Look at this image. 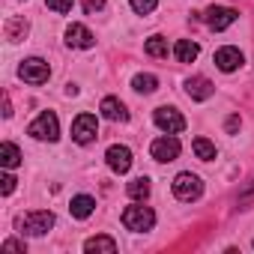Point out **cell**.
<instances>
[{"instance_id": "1", "label": "cell", "mask_w": 254, "mask_h": 254, "mask_svg": "<svg viewBox=\"0 0 254 254\" xmlns=\"http://www.w3.org/2000/svg\"><path fill=\"white\" fill-rule=\"evenodd\" d=\"M123 224L126 230H132V233H144L156 224V212L144 203H132V206H126L123 209Z\"/></svg>"}, {"instance_id": "2", "label": "cell", "mask_w": 254, "mask_h": 254, "mask_svg": "<svg viewBox=\"0 0 254 254\" xmlns=\"http://www.w3.org/2000/svg\"><path fill=\"white\" fill-rule=\"evenodd\" d=\"M27 135L36 138V141H57L60 138V123H57V114L54 111H42L30 126H27Z\"/></svg>"}, {"instance_id": "3", "label": "cell", "mask_w": 254, "mask_h": 254, "mask_svg": "<svg viewBox=\"0 0 254 254\" xmlns=\"http://www.w3.org/2000/svg\"><path fill=\"white\" fill-rule=\"evenodd\" d=\"M51 227H54V212H48V209H36V212H27L18 218V230L27 236H45Z\"/></svg>"}, {"instance_id": "4", "label": "cell", "mask_w": 254, "mask_h": 254, "mask_svg": "<svg viewBox=\"0 0 254 254\" xmlns=\"http://www.w3.org/2000/svg\"><path fill=\"white\" fill-rule=\"evenodd\" d=\"M174 194L180 197V200H186V203H191V200H197L200 194H203V183H200V177L197 174H177V180H174Z\"/></svg>"}, {"instance_id": "5", "label": "cell", "mask_w": 254, "mask_h": 254, "mask_svg": "<svg viewBox=\"0 0 254 254\" xmlns=\"http://www.w3.org/2000/svg\"><path fill=\"white\" fill-rule=\"evenodd\" d=\"M153 123L159 126L165 135H180V132L186 129V117H183L177 108H168V105H165V108H156Z\"/></svg>"}, {"instance_id": "6", "label": "cell", "mask_w": 254, "mask_h": 254, "mask_svg": "<svg viewBox=\"0 0 254 254\" xmlns=\"http://www.w3.org/2000/svg\"><path fill=\"white\" fill-rule=\"evenodd\" d=\"M96 135H99V123L93 114H78L72 120V141L75 144H90V141H96Z\"/></svg>"}, {"instance_id": "7", "label": "cell", "mask_w": 254, "mask_h": 254, "mask_svg": "<svg viewBox=\"0 0 254 254\" xmlns=\"http://www.w3.org/2000/svg\"><path fill=\"white\" fill-rule=\"evenodd\" d=\"M18 78L27 81V84H45L51 78V69H48V63L42 57H30V60H24L18 66Z\"/></svg>"}, {"instance_id": "8", "label": "cell", "mask_w": 254, "mask_h": 254, "mask_svg": "<svg viewBox=\"0 0 254 254\" xmlns=\"http://www.w3.org/2000/svg\"><path fill=\"white\" fill-rule=\"evenodd\" d=\"M180 141H177V135H162V138H156L153 144H150V156L156 159V162H174V159H180Z\"/></svg>"}, {"instance_id": "9", "label": "cell", "mask_w": 254, "mask_h": 254, "mask_svg": "<svg viewBox=\"0 0 254 254\" xmlns=\"http://www.w3.org/2000/svg\"><path fill=\"white\" fill-rule=\"evenodd\" d=\"M236 18H239V12L230 9V6H209V9L203 12V21H206L209 30H227Z\"/></svg>"}, {"instance_id": "10", "label": "cell", "mask_w": 254, "mask_h": 254, "mask_svg": "<svg viewBox=\"0 0 254 254\" xmlns=\"http://www.w3.org/2000/svg\"><path fill=\"white\" fill-rule=\"evenodd\" d=\"M105 162H108V168L114 174H129V168H132V150L123 147V144H114V147H108Z\"/></svg>"}, {"instance_id": "11", "label": "cell", "mask_w": 254, "mask_h": 254, "mask_svg": "<svg viewBox=\"0 0 254 254\" xmlns=\"http://www.w3.org/2000/svg\"><path fill=\"white\" fill-rule=\"evenodd\" d=\"M242 63H245V57H242V51L233 48V45H224V48L215 51V66H218L221 72H236Z\"/></svg>"}, {"instance_id": "12", "label": "cell", "mask_w": 254, "mask_h": 254, "mask_svg": "<svg viewBox=\"0 0 254 254\" xmlns=\"http://www.w3.org/2000/svg\"><path fill=\"white\" fill-rule=\"evenodd\" d=\"M66 45L69 48H93L96 45V36L84 24H69L66 27Z\"/></svg>"}, {"instance_id": "13", "label": "cell", "mask_w": 254, "mask_h": 254, "mask_svg": "<svg viewBox=\"0 0 254 254\" xmlns=\"http://www.w3.org/2000/svg\"><path fill=\"white\" fill-rule=\"evenodd\" d=\"M186 93H189L194 102H206V99L215 93V87H212V81H209V78L194 75V78H189V81H186Z\"/></svg>"}, {"instance_id": "14", "label": "cell", "mask_w": 254, "mask_h": 254, "mask_svg": "<svg viewBox=\"0 0 254 254\" xmlns=\"http://www.w3.org/2000/svg\"><path fill=\"white\" fill-rule=\"evenodd\" d=\"M102 117L111 120V123H126V120H129V111H126V105H123L120 99L105 96V99H102Z\"/></svg>"}, {"instance_id": "15", "label": "cell", "mask_w": 254, "mask_h": 254, "mask_svg": "<svg viewBox=\"0 0 254 254\" xmlns=\"http://www.w3.org/2000/svg\"><path fill=\"white\" fill-rule=\"evenodd\" d=\"M27 30H30V24H27L24 15H12V18L6 21V27H3V33H6L9 42H21V39L27 36Z\"/></svg>"}, {"instance_id": "16", "label": "cell", "mask_w": 254, "mask_h": 254, "mask_svg": "<svg viewBox=\"0 0 254 254\" xmlns=\"http://www.w3.org/2000/svg\"><path fill=\"white\" fill-rule=\"evenodd\" d=\"M93 209H96V200H93L90 194H78V197H72V203H69L72 218H90Z\"/></svg>"}, {"instance_id": "17", "label": "cell", "mask_w": 254, "mask_h": 254, "mask_svg": "<svg viewBox=\"0 0 254 254\" xmlns=\"http://www.w3.org/2000/svg\"><path fill=\"white\" fill-rule=\"evenodd\" d=\"M174 54H177L180 63H194L197 54H200V48H197V42H191V39H180V42L174 45Z\"/></svg>"}, {"instance_id": "18", "label": "cell", "mask_w": 254, "mask_h": 254, "mask_svg": "<svg viewBox=\"0 0 254 254\" xmlns=\"http://www.w3.org/2000/svg\"><path fill=\"white\" fill-rule=\"evenodd\" d=\"M84 251H87V254H93V251L114 254V251H117V242H114L111 236H105V233H102V236H90V239L84 242Z\"/></svg>"}, {"instance_id": "19", "label": "cell", "mask_w": 254, "mask_h": 254, "mask_svg": "<svg viewBox=\"0 0 254 254\" xmlns=\"http://www.w3.org/2000/svg\"><path fill=\"white\" fill-rule=\"evenodd\" d=\"M0 165H3L6 171H12V168H18L21 165V150L15 147V144H3V147H0Z\"/></svg>"}, {"instance_id": "20", "label": "cell", "mask_w": 254, "mask_h": 254, "mask_svg": "<svg viewBox=\"0 0 254 254\" xmlns=\"http://www.w3.org/2000/svg\"><path fill=\"white\" fill-rule=\"evenodd\" d=\"M191 150H194V156H197L200 162H212V159H215V144H212L209 138H194V141H191Z\"/></svg>"}, {"instance_id": "21", "label": "cell", "mask_w": 254, "mask_h": 254, "mask_svg": "<svg viewBox=\"0 0 254 254\" xmlns=\"http://www.w3.org/2000/svg\"><path fill=\"white\" fill-rule=\"evenodd\" d=\"M126 191H129L132 200H144V197L150 194V180H147V177H138V180H132L129 186H126Z\"/></svg>"}, {"instance_id": "22", "label": "cell", "mask_w": 254, "mask_h": 254, "mask_svg": "<svg viewBox=\"0 0 254 254\" xmlns=\"http://www.w3.org/2000/svg\"><path fill=\"white\" fill-rule=\"evenodd\" d=\"M144 51L150 57H168V39L165 36H150L147 45H144Z\"/></svg>"}, {"instance_id": "23", "label": "cell", "mask_w": 254, "mask_h": 254, "mask_svg": "<svg viewBox=\"0 0 254 254\" xmlns=\"http://www.w3.org/2000/svg\"><path fill=\"white\" fill-rule=\"evenodd\" d=\"M132 87H135L138 93H144V96H150V93H156V87H159V78H156V75H135V81H132Z\"/></svg>"}, {"instance_id": "24", "label": "cell", "mask_w": 254, "mask_h": 254, "mask_svg": "<svg viewBox=\"0 0 254 254\" xmlns=\"http://www.w3.org/2000/svg\"><path fill=\"white\" fill-rule=\"evenodd\" d=\"M132 3V9L138 12V15H150L156 6H159V0H129Z\"/></svg>"}, {"instance_id": "25", "label": "cell", "mask_w": 254, "mask_h": 254, "mask_svg": "<svg viewBox=\"0 0 254 254\" xmlns=\"http://www.w3.org/2000/svg\"><path fill=\"white\" fill-rule=\"evenodd\" d=\"M45 3H48V9H51V12L66 15V12H72V3H75V0H45Z\"/></svg>"}, {"instance_id": "26", "label": "cell", "mask_w": 254, "mask_h": 254, "mask_svg": "<svg viewBox=\"0 0 254 254\" xmlns=\"http://www.w3.org/2000/svg\"><path fill=\"white\" fill-rule=\"evenodd\" d=\"M0 191H3V194H12V191H15V177H12L9 171L0 177Z\"/></svg>"}, {"instance_id": "27", "label": "cell", "mask_w": 254, "mask_h": 254, "mask_svg": "<svg viewBox=\"0 0 254 254\" xmlns=\"http://www.w3.org/2000/svg\"><path fill=\"white\" fill-rule=\"evenodd\" d=\"M102 9H105V0H84V12L87 15H96Z\"/></svg>"}, {"instance_id": "28", "label": "cell", "mask_w": 254, "mask_h": 254, "mask_svg": "<svg viewBox=\"0 0 254 254\" xmlns=\"http://www.w3.org/2000/svg\"><path fill=\"white\" fill-rule=\"evenodd\" d=\"M3 251H24V242H18V239H6V242H3Z\"/></svg>"}, {"instance_id": "29", "label": "cell", "mask_w": 254, "mask_h": 254, "mask_svg": "<svg viewBox=\"0 0 254 254\" xmlns=\"http://www.w3.org/2000/svg\"><path fill=\"white\" fill-rule=\"evenodd\" d=\"M224 129H227V135H233L236 129H239V117L233 114V117H227V123H224Z\"/></svg>"}, {"instance_id": "30", "label": "cell", "mask_w": 254, "mask_h": 254, "mask_svg": "<svg viewBox=\"0 0 254 254\" xmlns=\"http://www.w3.org/2000/svg\"><path fill=\"white\" fill-rule=\"evenodd\" d=\"M3 117H12V105H9V96H3Z\"/></svg>"}]
</instances>
